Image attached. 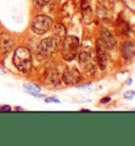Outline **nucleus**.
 I'll return each instance as SVG.
<instances>
[{
    "instance_id": "f8f14e48",
    "label": "nucleus",
    "mask_w": 135,
    "mask_h": 146,
    "mask_svg": "<svg viewBox=\"0 0 135 146\" xmlns=\"http://www.w3.org/2000/svg\"><path fill=\"white\" fill-rule=\"evenodd\" d=\"M45 83L51 87H56L60 84V76L57 70H50L45 74Z\"/></svg>"
},
{
    "instance_id": "412c9836",
    "label": "nucleus",
    "mask_w": 135,
    "mask_h": 146,
    "mask_svg": "<svg viewBox=\"0 0 135 146\" xmlns=\"http://www.w3.org/2000/svg\"><path fill=\"white\" fill-rule=\"evenodd\" d=\"M110 101H111L110 98H103V99L100 101V103H101V104H105V103H108V102H110Z\"/></svg>"
},
{
    "instance_id": "6ab92c4d",
    "label": "nucleus",
    "mask_w": 135,
    "mask_h": 146,
    "mask_svg": "<svg viewBox=\"0 0 135 146\" xmlns=\"http://www.w3.org/2000/svg\"><path fill=\"white\" fill-rule=\"evenodd\" d=\"M51 102H54V103H59L58 99H56V98H49V99H45V103H51Z\"/></svg>"
},
{
    "instance_id": "4468645a",
    "label": "nucleus",
    "mask_w": 135,
    "mask_h": 146,
    "mask_svg": "<svg viewBox=\"0 0 135 146\" xmlns=\"http://www.w3.org/2000/svg\"><path fill=\"white\" fill-rule=\"evenodd\" d=\"M54 36L56 39L58 40L59 42H62V40L65 39L67 36L66 27L63 26V25H61V23L56 25L54 28Z\"/></svg>"
},
{
    "instance_id": "7ed1b4c3",
    "label": "nucleus",
    "mask_w": 135,
    "mask_h": 146,
    "mask_svg": "<svg viewBox=\"0 0 135 146\" xmlns=\"http://www.w3.org/2000/svg\"><path fill=\"white\" fill-rule=\"evenodd\" d=\"M59 44L60 42L55 37H47L42 39L37 48V57L40 60L47 58L57 50Z\"/></svg>"
},
{
    "instance_id": "ddd939ff",
    "label": "nucleus",
    "mask_w": 135,
    "mask_h": 146,
    "mask_svg": "<svg viewBox=\"0 0 135 146\" xmlns=\"http://www.w3.org/2000/svg\"><path fill=\"white\" fill-rule=\"evenodd\" d=\"M115 29H116L117 35H121V36H124V35H127V34H128L129 26H128V23L124 21V19L118 18L117 19L116 23H115Z\"/></svg>"
},
{
    "instance_id": "423d86ee",
    "label": "nucleus",
    "mask_w": 135,
    "mask_h": 146,
    "mask_svg": "<svg viewBox=\"0 0 135 146\" xmlns=\"http://www.w3.org/2000/svg\"><path fill=\"white\" fill-rule=\"evenodd\" d=\"M96 60H97V64H98L100 69L101 70L106 69L107 62H108L107 47L102 42L101 39H98L96 41Z\"/></svg>"
},
{
    "instance_id": "aec40b11",
    "label": "nucleus",
    "mask_w": 135,
    "mask_h": 146,
    "mask_svg": "<svg viewBox=\"0 0 135 146\" xmlns=\"http://www.w3.org/2000/svg\"><path fill=\"white\" fill-rule=\"evenodd\" d=\"M12 108L10 106H1L0 107V111H11Z\"/></svg>"
},
{
    "instance_id": "4be33fe9",
    "label": "nucleus",
    "mask_w": 135,
    "mask_h": 146,
    "mask_svg": "<svg viewBox=\"0 0 135 146\" xmlns=\"http://www.w3.org/2000/svg\"><path fill=\"white\" fill-rule=\"evenodd\" d=\"M16 110H23V108H21V107H17Z\"/></svg>"
},
{
    "instance_id": "39448f33",
    "label": "nucleus",
    "mask_w": 135,
    "mask_h": 146,
    "mask_svg": "<svg viewBox=\"0 0 135 146\" xmlns=\"http://www.w3.org/2000/svg\"><path fill=\"white\" fill-rule=\"evenodd\" d=\"M78 62L87 74H92L95 72V62L93 59L92 51L90 49L87 48V49L81 50L78 55Z\"/></svg>"
},
{
    "instance_id": "2eb2a0df",
    "label": "nucleus",
    "mask_w": 135,
    "mask_h": 146,
    "mask_svg": "<svg viewBox=\"0 0 135 146\" xmlns=\"http://www.w3.org/2000/svg\"><path fill=\"white\" fill-rule=\"evenodd\" d=\"M24 88H26V90H28L30 93H37V92L40 91L39 86H37V85H35V84H32V83L24 84Z\"/></svg>"
},
{
    "instance_id": "1a4fd4ad",
    "label": "nucleus",
    "mask_w": 135,
    "mask_h": 146,
    "mask_svg": "<svg viewBox=\"0 0 135 146\" xmlns=\"http://www.w3.org/2000/svg\"><path fill=\"white\" fill-rule=\"evenodd\" d=\"M100 35H101V38H100V39L102 40V42L105 44L107 49L112 50V49H114V48L116 47V40H115L113 35L110 33V31L108 29L102 28L101 32H100Z\"/></svg>"
},
{
    "instance_id": "5701e85b",
    "label": "nucleus",
    "mask_w": 135,
    "mask_h": 146,
    "mask_svg": "<svg viewBox=\"0 0 135 146\" xmlns=\"http://www.w3.org/2000/svg\"><path fill=\"white\" fill-rule=\"evenodd\" d=\"M0 70H1V69H0ZM0 73H3V71H0Z\"/></svg>"
},
{
    "instance_id": "9b49d317",
    "label": "nucleus",
    "mask_w": 135,
    "mask_h": 146,
    "mask_svg": "<svg viewBox=\"0 0 135 146\" xmlns=\"http://www.w3.org/2000/svg\"><path fill=\"white\" fill-rule=\"evenodd\" d=\"M13 48V39L7 34H1L0 36V52L2 54H7Z\"/></svg>"
},
{
    "instance_id": "f257e3e1",
    "label": "nucleus",
    "mask_w": 135,
    "mask_h": 146,
    "mask_svg": "<svg viewBox=\"0 0 135 146\" xmlns=\"http://www.w3.org/2000/svg\"><path fill=\"white\" fill-rule=\"evenodd\" d=\"M13 62L18 71L22 73H28L32 66V56L28 48L19 47L14 52Z\"/></svg>"
},
{
    "instance_id": "0eeeda50",
    "label": "nucleus",
    "mask_w": 135,
    "mask_h": 146,
    "mask_svg": "<svg viewBox=\"0 0 135 146\" xmlns=\"http://www.w3.org/2000/svg\"><path fill=\"white\" fill-rule=\"evenodd\" d=\"M61 78L67 85H77L81 82V74L75 68H69L63 72Z\"/></svg>"
},
{
    "instance_id": "a211bd4d",
    "label": "nucleus",
    "mask_w": 135,
    "mask_h": 146,
    "mask_svg": "<svg viewBox=\"0 0 135 146\" xmlns=\"http://www.w3.org/2000/svg\"><path fill=\"white\" fill-rule=\"evenodd\" d=\"M128 34L130 35V37H132V38H133V39L135 40V26L129 27Z\"/></svg>"
},
{
    "instance_id": "f3484780",
    "label": "nucleus",
    "mask_w": 135,
    "mask_h": 146,
    "mask_svg": "<svg viewBox=\"0 0 135 146\" xmlns=\"http://www.w3.org/2000/svg\"><path fill=\"white\" fill-rule=\"evenodd\" d=\"M134 95H135V91H133V90H130V91L126 92V93L124 94V99L132 100L133 98H134Z\"/></svg>"
},
{
    "instance_id": "f03ea898",
    "label": "nucleus",
    "mask_w": 135,
    "mask_h": 146,
    "mask_svg": "<svg viewBox=\"0 0 135 146\" xmlns=\"http://www.w3.org/2000/svg\"><path fill=\"white\" fill-rule=\"evenodd\" d=\"M78 49H79V39L78 37L74 35L66 36L62 40V50L61 55L62 58L67 62H72L76 58L78 55Z\"/></svg>"
},
{
    "instance_id": "9d476101",
    "label": "nucleus",
    "mask_w": 135,
    "mask_h": 146,
    "mask_svg": "<svg viewBox=\"0 0 135 146\" xmlns=\"http://www.w3.org/2000/svg\"><path fill=\"white\" fill-rule=\"evenodd\" d=\"M121 52L122 57H124V59H127V60H130V59L134 58L135 57V44L130 42V41L124 42V44H121Z\"/></svg>"
},
{
    "instance_id": "dca6fc26",
    "label": "nucleus",
    "mask_w": 135,
    "mask_h": 146,
    "mask_svg": "<svg viewBox=\"0 0 135 146\" xmlns=\"http://www.w3.org/2000/svg\"><path fill=\"white\" fill-rule=\"evenodd\" d=\"M51 0H34V5L36 9H42L43 7H45Z\"/></svg>"
},
{
    "instance_id": "6e6552de",
    "label": "nucleus",
    "mask_w": 135,
    "mask_h": 146,
    "mask_svg": "<svg viewBox=\"0 0 135 146\" xmlns=\"http://www.w3.org/2000/svg\"><path fill=\"white\" fill-rule=\"evenodd\" d=\"M81 15H82V22L84 25H90L93 22V18H94L93 11L88 0L81 1Z\"/></svg>"
},
{
    "instance_id": "20e7f679",
    "label": "nucleus",
    "mask_w": 135,
    "mask_h": 146,
    "mask_svg": "<svg viewBox=\"0 0 135 146\" xmlns=\"http://www.w3.org/2000/svg\"><path fill=\"white\" fill-rule=\"evenodd\" d=\"M52 26H53V19L51 17H49L47 15H38L33 19L31 28L35 34L42 35L47 33L52 28Z\"/></svg>"
}]
</instances>
